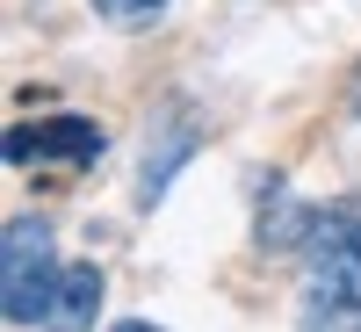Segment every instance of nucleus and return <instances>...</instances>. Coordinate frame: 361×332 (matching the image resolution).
I'll return each instance as SVG.
<instances>
[{
	"label": "nucleus",
	"instance_id": "obj_1",
	"mask_svg": "<svg viewBox=\"0 0 361 332\" xmlns=\"http://www.w3.org/2000/svg\"><path fill=\"white\" fill-rule=\"evenodd\" d=\"M304 304L311 332H361V195L318 209L304 246Z\"/></svg>",
	"mask_w": 361,
	"mask_h": 332
},
{
	"label": "nucleus",
	"instance_id": "obj_2",
	"mask_svg": "<svg viewBox=\"0 0 361 332\" xmlns=\"http://www.w3.org/2000/svg\"><path fill=\"white\" fill-rule=\"evenodd\" d=\"M58 296V253H51V224L44 217H15L0 238V311L15 325H44Z\"/></svg>",
	"mask_w": 361,
	"mask_h": 332
},
{
	"label": "nucleus",
	"instance_id": "obj_3",
	"mask_svg": "<svg viewBox=\"0 0 361 332\" xmlns=\"http://www.w3.org/2000/svg\"><path fill=\"white\" fill-rule=\"evenodd\" d=\"M102 123H87V116H51V123H22V130H8V159L22 166V159H73V166H87V159H102Z\"/></svg>",
	"mask_w": 361,
	"mask_h": 332
},
{
	"label": "nucleus",
	"instance_id": "obj_4",
	"mask_svg": "<svg viewBox=\"0 0 361 332\" xmlns=\"http://www.w3.org/2000/svg\"><path fill=\"white\" fill-rule=\"evenodd\" d=\"M94 311H102V275H94V267H66L44 325H51V332H87V325H94Z\"/></svg>",
	"mask_w": 361,
	"mask_h": 332
},
{
	"label": "nucleus",
	"instance_id": "obj_5",
	"mask_svg": "<svg viewBox=\"0 0 361 332\" xmlns=\"http://www.w3.org/2000/svg\"><path fill=\"white\" fill-rule=\"evenodd\" d=\"M311 209H296L289 195H275V209H260V246L267 253H289V246H311Z\"/></svg>",
	"mask_w": 361,
	"mask_h": 332
},
{
	"label": "nucleus",
	"instance_id": "obj_6",
	"mask_svg": "<svg viewBox=\"0 0 361 332\" xmlns=\"http://www.w3.org/2000/svg\"><path fill=\"white\" fill-rule=\"evenodd\" d=\"M94 8H102L116 29H137V22H152V15L166 8V0H94Z\"/></svg>",
	"mask_w": 361,
	"mask_h": 332
},
{
	"label": "nucleus",
	"instance_id": "obj_7",
	"mask_svg": "<svg viewBox=\"0 0 361 332\" xmlns=\"http://www.w3.org/2000/svg\"><path fill=\"white\" fill-rule=\"evenodd\" d=\"M116 332H152V325H116Z\"/></svg>",
	"mask_w": 361,
	"mask_h": 332
},
{
	"label": "nucleus",
	"instance_id": "obj_8",
	"mask_svg": "<svg viewBox=\"0 0 361 332\" xmlns=\"http://www.w3.org/2000/svg\"><path fill=\"white\" fill-rule=\"evenodd\" d=\"M354 116H361V87H354Z\"/></svg>",
	"mask_w": 361,
	"mask_h": 332
}]
</instances>
